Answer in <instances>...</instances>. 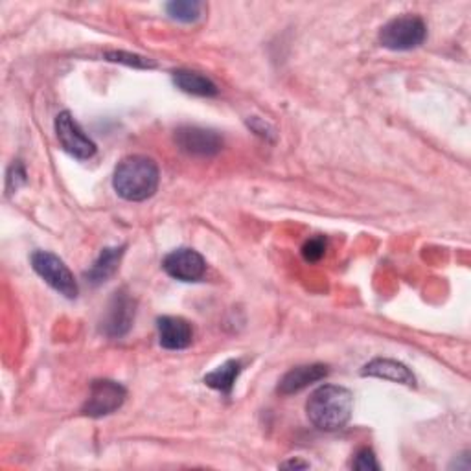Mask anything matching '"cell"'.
<instances>
[{"label": "cell", "instance_id": "obj_22", "mask_svg": "<svg viewBox=\"0 0 471 471\" xmlns=\"http://www.w3.org/2000/svg\"><path fill=\"white\" fill-rule=\"evenodd\" d=\"M280 467H283V469H306V467H309V464L307 462H302V460H297V459H293V460H287V462H282L280 464Z\"/></svg>", "mask_w": 471, "mask_h": 471}, {"label": "cell", "instance_id": "obj_21", "mask_svg": "<svg viewBox=\"0 0 471 471\" xmlns=\"http://www.w3.org/2000/svg\"><path fill=\"white\" fill-rule=\"evenodd\" d=\"M249 127L254 131L256 135L264 137V139H269L271 137V140H273V137H275V131L266 122H261L259 118H251L249 120Z\"/></svg>", "mask_w": 471, "mask_h": 471}, {"label": "cell", "instance_id": "obj_14", "mask_svg": "<svg viewBox=\"0 0 471 471\" xmlns=\"http://www.w3.org/2000/svg\"><path fill=\"white\" fill-rule=\"evenodd\" d=\"M172 77H173V84L177 85V89H180L187 94L203 96V98H212L218 94L216 84L199 72L180 68V70H175Z\"/></svg>", "mask_w": 471, "mask_h": 471}, {"label": "cell", "instance_id": "obj_10", "mask_svg": "<svg viewBox=\"0 0 471 471\" xmlns=\"http://www.w3.org/2000/svg\"><path fill=\"white\" fill-rule=\"evenodd\" d=\"M156 330H159V343L166 350H185L192 345L194 330L185 319L161 317L156 319Z\"/></svg>", "mask_w": 471, "mask_h": 471}, {"label": "cell", "instance_id": "obj_5", "mask_svg": "<svg viewBox=\"0 0 471 471\" xmlns=\"http://www.w3.org/2000/svg\"><path fill=\"white\" fill-rule=\"evenodd\" d=\"M127 396V390L111 379H96L91 385L89 398L82 409L85 416L103 418L118 411Z\"/></svg>", "mask_w": 471, "mask_h": 471}, {"label": "cell", "instance_id": "obj_1", "mask_svg": "<svg viewBox=\"0 0 471 471\" xmlns=\"http://www.w3.org/2000/svg\"><path fill=\"white\" fill-rule=\"evenodd\" d=\"M354 395L339 385H323L311 392L306 403L309 422L321 431L343 429L352 418Z\"/></svg>", "mask_w": 471, "mask_h": 471}, {"label": "cell", "instance_id": "obj_13", "mask_svg": "<svg viewBox=\"0 0 471 471\" xmlns=\"http://www.w3.org/2000/svg\"><path fill=\"white\" fill-rule=\"evenodd\" d=\"M124 252H125V245L103 249L98 259L92 264V267L85 273V280L92 285H100L106 280H109L118 271Z\"/></svg>", "mask_w": 471, "mask_h": 471}, {"label": "cell", "instance_id": "obj_4", "mask_svg": "<svg viewBox=\"0 0 471 471\" xmlns=\"http://www.w3.org/2000/svg\"><path fill=\"white\" fill-rule=\"evenodd\" d=\"M32 267L50 287H54L63 297L76 299L77 293H80L74 275L65 266V261L56 254L48 251H36L32 254Z\"/></svg>", "mask_w": 471, "mask_h": 471}, {"label": "cell", "instance_id": "obj_15", "mask_svg": "<svg viewBox=\"0 0 471 471\" xmlns=\"http://www.w3.org/2000/svg\"><path fill=\"white\" fill-rule=\"evenodd\" d=\"M242 369H243L242 361L230 359V361L223 363L221 366H218V369L214 372L206 374L204 376V383L208 387H211V388H216V390L223 392V395H230L232 387H234L236 379H238Z\"/></svg>", "mask_w": 471, "mask_h": 471}, {"label": "cell", "instance_id": "obj_8", "mask_svg": "<svg viewBox=\"0 0 471 471\" xmlns=\"http://www.w3.org/2000/svg\"><path fill=\"white\" fill-rule=\"evenodd\" d=\"M135 313H137V302L125 290H120L113 295L106 315L101 319L100 330L111 339L124 337L131 326L135 323Z\"/></svg>", "mask_w": 471, "mask_h": 471}, {"label": "cell", "instance_id": "obj_19", "mask_svg": "<svg viewBox=\"0 0 471 471\" xmlns=\"http://www.w3.org/2000/svg\"><path fill=\"white\" fill-rule=\"evenodd\" d=\"M352 466H354V469H359V471H371V469L378 471V469H379V464H378V460H376V455H374V451L369 450V448L361 450V451L355 455V460H354Z\"/></svg>", "mask_w": 471, "mask_h": 471}, {"label": "cell", "instance_id": "obj_2", "mask_svg": "<svg viewBox=\"0 0 471 471\" xmlns=\"http://www.w3.org/2000/svg\"><path fill=\"white\" fill-rule=\"evenodd\" d=\"M161 172L155 161L144 155H131L116 166L113 175L115 192L125 199L140 203L155 196L159 188Z\"/></svg>", "mask_w": 471, "mask_h": 471}, {"label": "cell", "instance_id": "obj_20", "mask_svg": "<svg viewBox=\"0 0 471 471\" xmlns=\"http://www.w3.org/2000/svg\"><path fill=\"white\" fill-rule=\"evenodd\" d=\"M26 182V172H24V166L20 163H15L12 164L10 172H8V192H15L19 190L20 185H24Z\"/></svg>", "mask_w": 471, "mask_h": 471}, {"label": "cell", "instance_id": "obj_18", "mask_svg": "<svg viewBox=\"0 0 471 471\" xmlns=\"http://www.w3.org/2000/svg\"><path fill=\"white\" fill-rule=\"evenodd\" d=\"M326 254V240L324 238H311L302 247V256L309 264H315Z\"/></svg>", "mask_w": 471, "mask_h": 471}, {"label": "cell", "instance_id": "obj_12", "mask_svg": "<svg viewBox=\"0 0 471 471\" xmlns=\"http://www.w3.org/2000/svg\"><path fill=\"white\" fill-rule=\"evenodd\" d=\"M328 366L326 364H302L297 366V369H291L287 372L278 385V392L283 396L287 395H295V392H300L302 388L317 383L328 376Z\"/></svg>", "mask_w": 471, "mask_h": 471}, {"label": "cell", "instance_id": "obj_7", "mask_svg": "<svg viewBox=\"0 0 471 471\" xmlns=\"http://www.w3.org/2000/svg\"><path fill=\"white\" fill-rule=\"evenodd\" d=\"M56 135L61 148L74 159L89 161L96 155V144L84 133V129L74 120L68 111H63L56 118Z\"/></svg>", "mask_w": 471, "mask_h": 471}, {"label": "cell", "instance_id": "obj_11", "mask_svg": "<svg viewBox=\"0 0 471 471\" xmlns=\"http://www.w3.org/2000/svg\"><path fill=\"white\" fill-rule=\"evenodd\" d=\"M361 376L369 378H379L387 379L392 383H400L407 387H416V378L414 374L407 369V366L396 359H372L371 363H366L361 371Z\"/></svg>", "mask_w": 471, "mask_h": 471}, {"label": "cell", "instance_id": "obj_9", "mask_svg": "<svg viewBox=\"0 0 471 471\" xmlns=\"http://www.w3.org/2000/svg\"><path fill=\"white\" fill-rule=\"evenodd\" d=\"M163 269L179 282H199L206 273V261L197 251L182 247L163 259Z\"/></svg>", "mask_w": 471, "mask_h": 471}, {"label": "cell", "instance_id": "obj_17", "mask_svg": "<svg viewBox=\"0 0 471 471\" xmlns=\"http://www.w3.org/2000/svg\"><path fill=\"white\" fill-rule=\"evenodd\" d=\"M106 58L109 61L124 63L127 67H135V68H155L156 67L151 60L137 56V54H127V52H108Z\"/></svg>", "mask_w": 471, "mask_h": 471}, {"label": "cell", "instance_id": "obj_3", "mask_svg": "<svg viewBox=\"0 0 471 471\" xmlns=\"http://www.w3.org/2000/svg\"><path fill=\"white\" fill-rule=\"evenodd\" d=\"M427 36L426 22L416 17V15H403L392 19L387 22L383 28L379 30V43L381 46L395 50V52H403V50H412L418 48Z\"/></svg>", "mask_w": 471, "mask_h": 471}, {"label": "cell", "instance_id": "obj_6", "mask_svg": "<svg viewBox=\"0 0 471 471\" xmlns=\"http://www.w3.org/2000/svg\"><path fill=\"white\" fill-rule=\"evenodd\" d=\"M175 144L182 153L208 159V156H214L221 151L223 139L212 129L182 125L175 131Z\"/></svg>", "mask_w": 471, "mask_h": 471}, {"label": "cell", "instance_id": "obj_16", "mask_svg": "<svg viewBox=\"0 0 471 471\" xmlns=\"http://www.w3.org/2000/svg\"><path fill=\"white\" fill-rule=\"evenodd\" d=\"M204 4L197 0H173L166 4V12L173 20L179 22H196L203 17Z\"/></svg>", "mask_w": 471, "mask_h": 471}]
</instances>
